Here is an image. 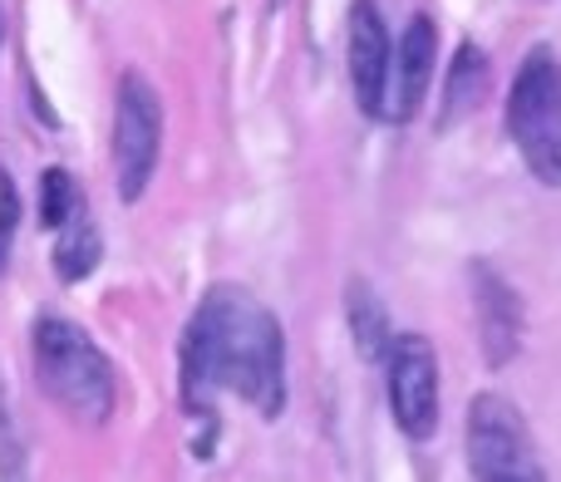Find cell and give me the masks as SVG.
<instances>
[{
  "label": "cell",
  "instance_id": "obj_1",
  "mask_svg": "<svg viewBox=\"0 0 561 482\" xmlns=\"http://www.w3.org/2000/svg\"><path fill=\"white\" fill-rule=\"evenodd\" d=\"M217 389H232L262 418L286 409V335L272 306L242 286H213L183 335V404L197 418V458H213Z\"/></svg>",
  "mask_w": 561,
  "mask_h": 482
},
{
  "label": "cell",
  "instance_id": "obj_2",
  "mask_svg": "<svg viewBox=\"0 0 561 482\" xmlns=\"http://www.w3.org/2000/svg\"><path fill=\"white\" fill-rule=\"evenodd\" d=\"M35 375L39 389L79 424H104L114 414V369L104 349L65 315L35 320Z\"/></svg>",
  "mask_w": 561,
  "mask_h": 482
},
{
  "label": "cell",
  "instance_id": "obj_3",
  "mask_svg": "<svg viewBox=\"0 0 561 482\" xmlns=\"http://www.w3.org/2000/svg\"><path fill=\"white\" fill-rule=\"evenodd\" d=\"M507 134L523 163L542 183L561 187V59L552 49H533L523 59L507 94Z\"/></svg>",
  "mask_w": 561,
  "mask_h": 482
},
{
  "label": "cell",
  "instance_id": "obj_4",
  "mask_svg": "<svg viewBox=\"0 0 561 482\" xmlns=\"http://www.w3.org/2000/svg\"><path fill=\"white\" fill-rule=\"evenodd\" d=\"M158 153H163V99L138 69H128L114 99V177L124 203H138L148 193Z\"/></svg>",
  "mask_w": 561,
  "mask_h": 482
},
{
  "label": "cell",
  "instance_id": "obj_5",
  "mask_svg": "<svg viewBox=\"0 0 561 482\" xmlns=\"http://www.w3.org/2000/svg\"><path fill=\"white\" fill-rule=\"evenodd\" d=\"M468 468L478 482H537L547 478L537 463L533 434L513 399L478 394L468 404Z\"/></svg>",
  "mask_w": 561,
  "mask_h": 482
},
{
  "label": "cell",
  "instance_id": "obj_6",
  "mask_svg": "<svg viewBox=\"0 0 561 482\" xmlns=\"http://www.w3.org/2000/svg\"><path fill=\"white\" fill-rule=\"evenodd\" d=\"M389 369V409L404 438L424 444L438 428V355L424 335H394L385 355Z\"/></svg>",
  "mask_w": 561,
  "mask_h": 482
},
{
  "label": "cell",
  "instance_id": "obj_7",
  "mask_svg": "<svg viewBox=\"0 0 561 482\" xmlns=\"http://www.w3.org/2000/svg\"><path fill=\"white\" fill-rule=\"evenodd\" d=\"M345 55H350V84L365 118H385V89H389V30L375 0H355L345 20Z\"/></svg>",
  "mask_w": 561,
  "mask_h": 482
},
{
  "label": "cell",
  "instance_id": "obj_8",
  "mask_svg": "<svg viewBox=\"0 0 561 482\" xmlns=\"http://www.w3.org/2000/svg\"><path fill=\"white\" fill-rule=\"evenodd\" d=\"M434 59H438V30L428 15H414L399 35V49L389 55V79L394 84L385 89V118L404 124L419 104H424V89L428 74H434Z\"/></svg>",
  "mask_w": 561,
  "mask_h": 482
},
{
  "label": "cell",
  "instance_id": "obj_9",
  "mask_svg": "<svg viewBox=\"0 0 561 482\" xmlns=\"http://www.w3.org/2000/svg\"><path fill=\"white\" fill-rule=\"evenodd\" d=\"M473 306H478V335H483L488 365H507L517 355V345H523V300L488 261H473Z\"/></svg>",
  "mask_w": 561,
  "mask_h": 482
},
{
  "label": "cell",
  "instance_id": "obj_10",
  "mask_svg": "<svg viewBox=\"0 0 561 482\" xmlns=\"http://www.w3.org/2000/svg\"><path fill=\"white\" fill-rule=\"evenodd\" d=\"M345 320H350V335H355L359 359L385 365L389 345H394V325H389V310H385V300H379L375 286L350 280V286H345Z\"/></svg>",
  "mask_w": 561,
  "mask_h": 482
},
{
  "label": "cell",
  "instance_id": "obj_11",
  "mask_svg": "<svg viewBox=\"0 0 561 482\" xmlns=\"http://www.w3.org/2000/svg\"><path fill=\"white\" fill-rule=\"evenodd\" d=\"M488 99V55L468 39L458 45L454 69H448V84H444V114H438V128L448 124H463L468 114H478V104Z\"/></svg>",
  "mask_w": 561,
  "mask_h": 482
},
{
  "label": "cell",
  "instance_id": "obj_12",
  "mask_svg": "<svg viewBox=\"0 0 561 482\" xmlns=\"http://www.w3.org/2000/svg\"><path fill=\"white\" fill-rule=\"evenodd\" d=\"M55 232H59V241H55V276L65 280V286H75V280H84L89 271L99 266V256H104V237H99V227L89 222L84 203H79L75 213L55 227Z\"/></svg>",
  "mask_w": 561,
  "mask_h": 482
},
{
  "label": "cell",
  "instance_id": "obj_13",
  "mask_svg": "<svg viewBox=\"0 0 561 482\" xmlns=\"http://www.w3.org/2000/svg\"><path fill=\"white\" fill-rule=\"evenodd\" d=\"M79 207V187H75V177L65 173V168H45L39 173V222L55 232L59 222H65L69 213Z\"/></svg>",
  "mask_w": 561,
  "mask_h": 482
},
{
  "label": "cell",
  "instance_id": "obj_14",
  "mask_svg": "<svg viewBox=\"0 0 561 482\" xmlns=\"http://www.w3.org/2000/svg\"><path fill=\"white\" fill-rule=\"evenodd\" d=\"M20 232V193L10 183V173H0V271L10 266V246Z\"/></svg>",
  "mask_w": 561,
  "mask_h": 482
},
{
  "label": "cell",
  "instance_id": "obj_15",
  "mask_svg": "<svg viewBox=\"0 0 561 482\" xmlns=\"http://www.w3.org/2000/svg\"><path fill=\"white\" fill-rule=\"evenodd\" d=\"M20 444H15V434H10V418H5V409H0V478H20L25 473V463H20Z\"/></svg>",
  "mask_w": 561,
  "mask_h": 482
},
{
  "label": "cell",
  "instance_id": "obj_16",
  "mask_svg": "<svg viewBox=\"0 0 561 482\" xmlns=\"http://www.w3.org/2000/svg\"><path fill=\"white\" fill-rule=\"evenodd\" d=\"M0 39H5V10H0Z\"/></svg>",
  "mask_w": 561,
  "mask_h": 482
}]
</instances>
